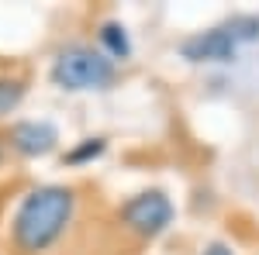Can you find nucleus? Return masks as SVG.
Segmentation results:
<instances>
[{
    "label": "nucleus",
    "instance_id": "f257e3e1",
    "mask_svg": "<svg viewBox=\"0 0 259 255\" xmlns=\"http://www.w3.org/2000/svg\"><path fill=\"white\" fill-rule=\"evenodd\" d=\"M76 217V190L73 186H35L18 203L11 217V241L21 255H45L62 241Z\"/></svg>",
    "mask_w": 259,
    "mask_h": 255
},
{
    "label": "nucleus",
    "instance_id": "f03ea898",
    "mask_svg": "<svg viewBox=\"0 0 259 255\" xmlns=\"http://www.w3.org/2000/svg\"><path fill=\"white\" fill-rule=\"evenodd\" d=\"M52 83L66 93H87V90H107L118 76V62H111L94 45H66L52 59L49 69Z\"/></svg>",
    "mask_w": 259,
    "mask_h": 255
},
{
    "label": "nucleus",
    "instance_id": "7ed1b4c3",
    "mask_svg": "<svg viewBox=\"0 0 259 255\" xmlns=\"http://www.w3.org/2000/svg\"><path fill=\"white\" fill-rule=\"evenodd\" d=\"M173 217H177L173 200L162 193V190H142V193L128 196L118 207V221L135 238H145V241H152V238H159L162 231H169Z\"/></svg>",
    "mask_w": 259,
    "mask_h": 255
},
{
    "label": "nucleus",
    "instance_id": "20e7f679",
    "mask_svg": "<svg viewBox=\"0 0 259 255\" xmlns=\"http://www.w3.org/2000/svg\"><path fill=\"white\" fill-rule=\"evenodd\" d=\"M239 52V41L228 35V28H207L197 31L180 45V56L187 62H232Z\"/></svg>",
    "mask_w": 259,
    "mask_h": 255
},
{
    "label": "nucleus",
    "instance_id": "39448f33",
    "mask_svg": "<svg viewBox=\"0 0 259 255\" xmlns=\"http://www.w3.org/2000/svg\"><path fill=\"white\" fill-rule=\"evenodd\" d=\"M7 145L24 159H38L49 156L59 145V128L52 121H18L7 131Z\"/></svg>",
    "mask_w": 259,
    "mask_h": 255
},
{
    "label": "nucleus",
    "instance_id": "423d86ee",
    "mask_svg": "<svg viewBox=\"0 0 259 255\" xmlns=\"http://www.w3.org/2000/svg\"><path fill=\"white\" fill-rule=\"evenodd\" d=\"M97 41H100V52L111 62L132 59V35H128V28L121 21H104L97 28Z\"/></svg>",
    "mask_w": 259,
    "mask_h": 255
},
{
    "label": "nucleus",
    "instance_id": "0eeeda50",
    "mask_svg": "<svg viewBox=\"0 0 259 255\" xmlns=\"http://www.w3.org/2000/svg\"><path fill=\"white\" fill-rule=\"evenodd\" d=\"M107 152V138H83V141H76L69 152H66V166H87V162H94V159H100Z\"/></svg>",
    "mask_w": 259,
    "mask_h": 255
},
{
    "label": "nucleus",
    "instance_id": "6e6552de",
    "mask_svg": "<svg viewBox=\"0 0 259 255\" xmlns=\"http://www.w3.org/2000/svg\"><path fill=\"white\" fill-rule=\"evenodd\" d=\"M21 100H24V83L18 76H0V118L18 111Z\"/></svg>",
    "mask_w": 259,
    "mask_h": 255
},
{
    "label": "nucleus",
    "instance_id": "1a4fd4ad",
    "mask_svg": "<svg viewBox=\"0 0 259 255\" xmlns=\"http://www.w3.org/2000/svg\"><path fill=\"white\" fill-rule=\"evenodd\" d=\"M225 28H228V35L239 41V45H242V41L259 38V18H249V14H245V18H232Z\"/></svg>",
    "mask_w": 259,
    "mask_h": 255
},
{
    "label": "nucleus",
    "instance_id": "9d476101",
    "mask_svg": "<svg viewBox=\"0 0 259 255\" xmlns=\"http://www.w3.org/2000/svg\"><path fill=\"white\" fill-rule=\"evenodd\" d=\"M200 255H235L232 252V245H225V241H211V245H204Z\"/></svg>",
    "mask_w": 259,
    "mask_h": 255
}]
</instances>
